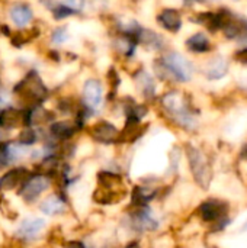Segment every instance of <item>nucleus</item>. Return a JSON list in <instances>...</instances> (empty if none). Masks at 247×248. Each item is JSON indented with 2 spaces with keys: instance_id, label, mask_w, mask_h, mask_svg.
I'll return each mask as SVG.
<instances>
[{
  "instance_id": "423d86ee",
  "label": "nucleus",
  "mask_w": 247,
  "mask_h": 248,
  "mask_svg": "<svg viewBox=\"0 0 247 248\" xmlns=\"http://www.w3.org/2000/svg\"><path fill=\"white\" fill-rule=\"evenodd\" d=\"M51 185V177L44 173H31L19 187V195L28 203L35 202Z\"/></svg>"
},
{
  "instance_id": "6e6552de",
  "label": "nucleus",
  "mask_w": 247,
  "mask_h": 248,
  "mask_svg": "<svg viewBox=\"0 0 247 248\" xmlns=\"http://www.w3.org/2000/svg\"><path fill=\"white\" fill-rule=\"evenodd\" d=\"M119 129L115 124L106 121V119H100L98 122H95L93 125L89 126L87 134L89 137L99 144H105V145H111V144H118L119 141Z\"/></svg>"
},
{
  "instance_id": "6ab92c4d",
  "label": "nucleus",
  "mask_w": 247,
  "mask_h": 248,
  "mask_svg": "<svg viewBox=\"0 0 247 248\" xmlns=\"http://www.w3.org/2000/svg\"><path fill=\"white\" fill-rule=\"evenodd\" d=\"M229 70V62L224 57H214L213 60H210L204 68V74L211 78V80H217L221 78L223 76H226Z\"/></svg>"
},
{
  "instance_id": "ddd939ff",
  "label": "nucleus",
  "mask_w": 247,
  "mask_h": 248,
  "mask_svg": "<svg viewBox=\"0 0 247 248\" xmlns=\"http://www.w3.org/2000/svg\"><path fill=\"white\" fill-rule=\"evenodd\" d=\"M44 230H45V221L42 218H28L19 225L16 235L25 243H29L36 240Z\"/></svg>"
},
{
  "instance_id": "dca6fc26",
  "label": "nucleus",
  "mask_w": 247,
  "mask_h": 248,
  "mask_svg": "<svg viewBox=\"0 0 247 248\" xmlns=\"http://www.w3.org/2000/svg\"><path fill=\"white\" fill-rule=\"evenodd\" d=\"M157 22L159 25L166 29L167 32L176 33L182 28V16L178 9L173 7H166L157 15Z\"/></svg>"
},
{
  "instance_id": "aec40b11",
  "label": "nucleus",
  "mask_w": 247,
  "mask_h": 248,
  "mask_svg": "<svg viewBox=\"0 0 247 248\" xmlns=\"http://www.w3.org/2000/svg\"><path fill=\"white\" fill-rule=\"evenodd\" d=\"M186 48L192 52H208L211 49V42L205 33H195L186 39Z\"/></svg>"
},
{
  "instance_id": "393cba45",
  "label": "nucleus",
  "mask_w": 247,
  "mask_h": 248,
  "mask_svg": "<svg viewBox=\"0 0 247 248\" xmlns=\"http://www.w3.org/2000/svg\"><path fill=\"white\" fill-rule=\"evenodd\" d=\"M236 58L239 60V61H242V62H245L247 64V48H243V49H240L237 54H236Z\"/></svg>"
},
{
  "instance_id": "a878e982",
  "label": "nucleus",
  "mask_w": 247,
  "mask_h": 248,
  "mask_svg": "<svg viewBox=\"0 0 247 248\" xmlns=\"http://www.w3.org/2000/svg\"><path fill=\"white\" fill-rule=\"evenodd\" d=\"M64 248H86L84 247V244L82 243V241H77V240H73V241H68Z\"/></svg>"
},
{
  "instance_id": "b1692460",
  "label": "nucleus",
  "mask_w": 247,
  "mask_h": 248,
  "mask_svg": "<svg viewBox=\"0 0 247 248\" xmlns=\"http://www.w3.org/2000/svg\"><path fill=\"white\" fill-rule=\"evenodd\" d=\"M84 3H86V0H66V4H67L70 9H73L76 13H79V12L83 10Z\"/></svg>"
},
{
  "instance_id": "f257e3e1",
  "label": "nucleus",
  "mask_w": 247,
  "mask_h": 248,
  "mask_svg": "<svg viewBox=\"0 0 247 248\" xmlns=\"http://www.w3.org/2000/svg\"><path fill=\"white\" fill-rule=\"evenodd\" d=\"M13 94L25 105V108L42 105L49 97V89L36 70H29L20 81L13 87Z\"/></svg>"
},
{
  "instance_id": "f03ea898",
  "label": "nucleus",
  "mask_w": 247,
  "mask_h": 248,
  "mask_svg": "<svg viewBox=\"0 0 247 248\" xmlns=\"http://www.w3.org/2000/svg\"><path fill=\"white\" fill-rule=\"evenodd\" d=\"M125 196L124 180L118 173L103 170L98 173V187L93 192V202L99 205H114Z\"/></svg>"
},
{
  "instance_id": "a211bd4d",
  "label": "nucleus",
  "mask_w": 247,
  "mask_h": 248,
  "mask_svg": "<svg viewBox=\"0 0 247 248\" xmlns=\"http://www.w3.org/2000/svg\"><path fill=\"white\" fill-rule=\"evenodd\" d=\"M137 42L151 49H162L165 45V39L162 38V35L156 33L151 29H146L141 26L137 32Z\"/></svg>"
},
{
  "instance_id": "4468645a",
  "label": "nucleus",
  "mask_w": 247,
  "mask_h": 248,
  "mask_svg": "<svg viewBox=\"0 0 247 248\" xmlns=\"http://www.w3.org/2000/svg\"><path fill=\"white\" fill-rule=\"evenodd\" d=\"M9 17L15 26L23 29L33 20V10L28 3H13L9 7Z\"/></svg>"
},
{
  "instance_id": "412c9836",
  "label": "nucleus",
  "mask_w": 247,
  "mask_h": 248,
  "mask_svg": "<svg viewBox=\"0 0 247 248\" xmlns=\"http://www.w3.org/2000/svg\"><path fill=\"white\" fill-rule=\"evenodd\" d=\"M38 141V132H36V128H31V126H23L19 137H17V142L25 145V147H29L32 144H35Z\"/></svg>"
},
{
  "instance_id": "7ed1b4c3",
  "label": "nucleus",
  "mask_w": 247,
  "mask_h": 248,
  "mask_svg": "<svg viewBox=\"0 0 247 248\" xmlns=\"http://www.w3.org/2000/svg\"><path fill=\"white\" fill-rule=\"evenodd\" d=\"M162 106L167 115H170L179 125L185 128H192L195 125V118L189 110L188 103L179 92H169L162 96Z\"/></svg>"
},
{
  "instance_id": "1a4fd4ad",
  "label": "nucleus",
  "mask_w": 247,
  "mask_h": 248,
  "mask_svg": "<svg viewBox=\"0 0 247 248\" xmlns=\"http://www.w3.org/2000/svg\"><path fill=\"white\" fill-rule=\"evenodd\" d=\"M79 131L80 128L77 126L76 121H71V119L52 121L48 125V134L57 142H68Z\"/></svg>"
},
{
  "instance_id": "0eeeda50",
  "label": "nucleus",
  "mask_w": 247,
  "mask_h": 248,
  "mask_svg": "<svg viewBox=\"0 0 247 248\" xmlns=\"http://www.w3.org/2000/svg\"><path fill=\"white\" fill-rule=\"evenodd\" d=\"M103 84L99 78H87L82 87V106L92 115L102 108Z\"/></svg>"
},
{
  "instance_id": "9b49d317",
  "label": "nucleus",
  "mask_w": 247,
  "mask_h": 248,
  "mask_svg": "<svg viewBox=\"0 0 247 248\" xmlns=\"http://www.w3.org/2000/svg\"><path fill=\"white\" fill-rule=\"evenodd\" d=\"M198 212H199V217L205 222H215V221L223 219L227 215L229 206H227V203H224L221 201L210 199L199 206Z\"/></svg>"
},
{
  "instance_id": "39448f33",
  "label": "nucleus",
  "mask_w": 247,
  "mask_h": 248,
  "mask_svg": "<svg viewBox=\"0 0 247 248\" xmlns=\"http://www.w3.org/2000/svg\"><path fill=\"white\" fill-rule=\"evenodd\" d=\"M162 61V64L167 68V71L170 73V76L173 77L175 81H189L194 76V65L192 62L183 57L181 52L176 51H167L166 54H163L162 58H159Z\"/></svg>"
},
{
  "instance_id": "cd10ccee",
  "label": "nucleus",
  "mask_w": 247,
  "mask_h": 248,
  "mask_svg": "<svg viewBox=\"0 0 247 248\" xmlns=\"http://www.w3.org/2000/svg\"><path fill=\"white\" fill-rule=\"evenodd\" d=\"M246 157H247V147H246Z\"/></svg>"
},
{
  "instance_id": "4be33fe9",
  "label": "nucleus",
  "mask_w": 247,
  "mask_h": 248,
  "mask_svg": "<svg viewBox=\"0 0 247 248\" xmlns=\"http://www.w3.org/2000/svg\"><path fill=\"white\" fill-rule=\"evenodd\" d=\"M68 39H70V33L67 26H58L51 32V42L54 45H63Z\"/></svg>"
},
{
  "instance_id": "9d476101",
  "label": "nucleus",
  "mask_w": 247,
  "mask_h": 248,
  "mask_svg": "<svg viewBox=\"0 0 247 248\" xmlns=\"http://www.w3.org/2000/svg\"><path fill=\"white\" fill-rule=\"evenodd\" d=\"M132 78H134L135 89L143 96V99L153 100L156 96V80H154V77L148 71H146L144 68H138L137 71H134Z\"/></svg>"
},
{
  "instance_id": "20e7f679",
  "label": "nucleus",
  "mask_w": 247,
  "mask_h": 248,
  "mask_svg": "<svg viewBox=\"0 0 247 248\" xmlns=\"http://www.w3.org/2000/svg\"><path fill=\"white\" fill-rule=\"evenodd\" d=\"M186 155H188L189 167H191V171H192L195 182L202 189H207L210 186V182L213 177L211 166L208 163L207 155L201 150H198L197 147H192V145L186 147Z\"/></svg>"
},
{
  "instance_id": "bb28decb",
  "label": "nucleus",
  "mask_w": 247,
  "mask_h": 248,
  "mask_svg": "<svg viewBox=\"0 0 247 248\" xmlns=\"http://www.w3.org/2000/svg\"><path fill=\"white\" fill-rule=\"evenodd\" d=\"M186 3H192V1H205V0H185Z\"/></svg>"
},
{
  "instance_id": "5701e85b",
  "label": "nucleus",
  "mask_w": 247,
  "mask_h": 248,
  "mask_svg": "<svg viewBox=\"0 0 247 248\" xmlns=\"http://www.w3.org/2000/svg\"><path fill=\"white\" fill-rule=\"evenodd\" d=\"M51 13H52L55 20H63L66 17H70V16L76 15V12L73 9H70L66 3H57L55 7L51 10Z\"/></svg>"
},
{
  "instance_id": "f8f14e48",
  "label": "nucleus",
  "mask_w": 247,
  "mask_h": 248,
  "mask_svg": "<svg viewBox=\"0 0 247 248\" xmlns=\"http://www.w3.org/2000/svg\"><path fill=\"white\" fill-rule=\"evenodd\" d=\"M31 174L26 167H13L0 176V192H10L25 182V179Z\"/></svg>"
},
{
  "instance_id": "2eb2a0df",
  "label": "nucleus",
  "mask_w": 247,
  "mask_h": 248,
  "mask_svg": "<svg viewBox=\"0 0 247 248\" xmlns=\"http://www.w3.org/2000/svg\"><path fill=\"white\" fill-rule=\"evenodd\" d=\"M23 109L6 106L0 109V129L10 131L23 128Z\"/></svg>"
},
{
  "instance_id": "f3484780",
  "label": "nucleus",
  "mask_w": 247,
  "mask_h": 248,
  "mask_svg": "<svg viewBox=\"0 0 247 248\" xmlns=\"http://www.w3.org/2000/svg\"><path fill=\"white\" fill-rule=\"evenodd\" d=\"M41 211L45 215H60L64 214L67 209V201L63 195L55 193V195H49L42 203H41Z\"/></svg>"
}]
</instances>
